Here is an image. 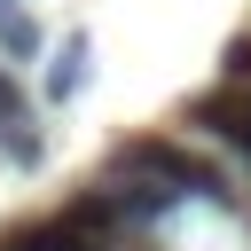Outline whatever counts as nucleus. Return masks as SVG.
I'll return each instance as SVG.
<instances>
[{
	"mask_svg": "<svg viewBox=\"0 0 251 251\" xmlns=\"http://www.w3.org/2000/svg\"><path fill=\"white\" fill-rule=\"evenodd\" d=\"M188 118H196V126H212V133L243 157V173H251V86H220V94H204Z\"/></svg>",
	"mask_w": 251,
	"mask_h": 251,
	"instance_id": "nucleus-2",
	"label": "nucleus"
},
{
	"mask_svg": "<svg viewBox=\"0 0 251 251\" xmlns=\"http://www.w3.org/2000/svg\"><path fill=\"white\" fill-rule=\"evenodd\" d=\"M110 180H126V188H133V212H157V204H173V196L227 204V180H220L204 157L173 149V141H126V149L110 157ZM126 188H118V196H126Z\"/></svg>",
	"mask_w": 251,
	"mask_h": 251,
	"instance_id": "nucleus-1",
	"label": "nucleus"
},
{
	"mask_svg": "<svg viewBox=\"0 0 251 251\" xmlns=\"http://www.w3.org/2000/svg\"><path fill=\"white\" fill-rule=\"evenodd\" d=\"M78 86H86V31H71V39H63V63L47 71V102H71Z\"/></svg>",
	"mask_w": 251,
	"mask_h": 251,
	"instance_id": "nucleus-3",
	"label": "nucleus"
},
{
	"mask_svg": "<svg viewBox=\"0 0 251 251\" xmlns=\"http://www.w3.org/2000/svg\"><path fill=\"white\" fill-rule=\"evenodd\" d=\"M8 251H94V235H78L71 220H39V227H24Z\"/></svg>",
	"mask_w": 251,
	"mask_h": 251,
	"instance_id": "nucleus-4",
	"label": "nucleus"
},
{
	"mask_svg": "<svg viewBox=\"0 0 251 251\" xmlns=\"http://www.w3.org/2000/svg\"><path fill=\"white\" fill-rule=\"evenodd\" d=\"M8 126H24V118H16V78L0 71V133H8Z\"/></svg>",
	"mask_w": 251,
	"mask_h": 251,
	"instance_id": "nucleus-6",
	"label": "nucleus"
},
{
	"mask_svg": "<svg viewBox=\"0 0 251 251\" xmlns=\"http://www.w3.org/2000/svg\"><path fill=\"white\" fill-rule=\"evenodd\" d=\"M0 47H8V55H39V31H31V16H0Z\"/></svg>",
	"mask_w": 251,
	"mask_h": 251,
	"instance_id": "nucleus-5",
	"label": "nucleus"
}]
</instances>
